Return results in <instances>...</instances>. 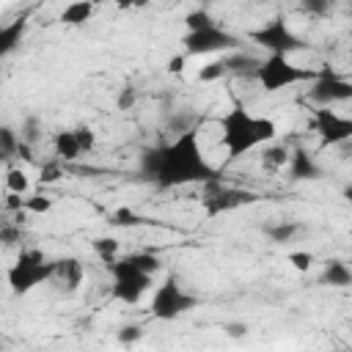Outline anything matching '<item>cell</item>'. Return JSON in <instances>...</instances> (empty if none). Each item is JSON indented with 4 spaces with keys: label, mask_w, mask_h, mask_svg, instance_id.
Returning <instances> with one entry per match:
<instances>
[{
    "label": "cell",
    "mask_w": 352,
    "mask_h": 352,
    "mask_svg": "<svg viewBox=\"0 0 352 352\" xmlns=\"http://www.w3.org/2000/svg\"><path fill=\"white\" fill-rule=\"evenodd\" d=\"M140 170L160 190H173L182 184H209L217 182L214 168L201 154L198 129L176 135L170 143L146 148L140 154Z\"/></svg>",
    "instance_id": "cell-1"
},
{
    "label": "cell",
    "mask_w": 352,
    "mask_h": 352,
    "mask_svg": "<svg viewBox=\"0 0 352 352\" xmlns=\"http://www.w3.org/2000/svg\"><path fill=\"white\" fill-rule=\"evenodd\" d=\"M220 132H223V135H220V143L226 146L228 160H236V157L253 151L256 146L275 140L278 126H275L272 118L253 116V113H248V107L234 104V107L220 118Z\"/></svg>",
    "instance_id": "cell-2"
},
{
    "label": "cell",
    "mask_w": 352,
    "mask_h": 352,
    "mask_svg": "<svg viewBox=\"0 0 352 352\" xmlns=\"http://www.w3.org/2000/svg\"><path fill=\"white\" fill-rule=\"evenodd\" d=\"M55 275V261L44 258L41 250L28 248L16 256V261L8 267V286L14 294H28L30 289H36L38 283L52 280Z\"/></svg>",
    "instance_id": "cell-3"
},
{
    "label": "cell",
    "mask_w": 352,
    "mask_h": 352,
    "mask_svg": "<svg viewBox=\"0 0 352 352\" xmlns=\"http://www.w3.org/2000/svg\"><path fill=\"white\" fill-rule=\"evenodd\" d=\"M148 308H151V316L154 319L170 322L176 316L198 308V297L190 294V292H184V286H182V280H179L176 272H168L165 280L154 289V297H151V305Z\"/></svg>",
    "instance_id": "cell-4"
},
{
    "label": "cell",
    "mask_w": 352,
    "mask_h": 352,
    "mask_svg": "<svg viewBox=\"0 0 352 352\" xmlns=\"http://www.w3.org/2000/svg\"><path fill=\"white\" fill-rule=\"evenodd\" d=\"M319 77V72L314 69H302L297 63H292L286 55H267L264 63L256 72V80L261 82V88L267 94H275L280 88L297 85V82H314Z\"/></svg>",
    "instance_id": "cell-5"
},
{
    "label": "cell",
    "mask_w": 352,
    "mask_h": 352,
    "mask_svg": "<svg viewBox=\"0 0 352 352\" xmlns=\"http://www.w3.org/2000/svg\"><path fill=\"white\" fill-rule=\"evenodd\" d=\"M248 38L256 41L258 47H264L270 55H286V58H289V52H300V50L308 47V44H305V41L286 25L283 16H275V19L264 22L261 28L250 30Z\"/></svg>",
    "instance_id": "cell-6"
},
{
    "label": "cell",
    "mask_w": 352,
    "mask_h": 352,
    "mask_svg": "<svg viewBox=\"0 0 352 352\" xmlns=\"http://www.w3.org/2000/svg\"><path fill=\"white\" fill-rule=\"evenodd\" d=\"M184 44V55H212V52H220V55H228V52H236L242 38L223 30L220 25L214 28H206V30H195V33H187L182 38Z\"/></svg>",
    "instance_id": "cell-7"
},
{
    "label": "cell",
    "mask_w": 352,
    "mask_h": 352,
    "mask_svg": "<svg viewBox=\"0 0 352 352\" xmlns=\"http://www.w3.org/2000/svg\"><path fill=\"white\" fill-rule=\"evenodd\" d=\"M308 99L319 107H330V104H338V102H349L352 99V80L346 77H338L333 74L330 69L319 72V77L311 82L308 88Z\"/></svg>",
    "instance_id": "cell-8"
},
{
    "label": "cell",
    "mask_w": 352,
    "mask_h": 352,
    "mask_svg": "<svg viewBox=\"0 0 352 352\" xmlns=\"http://www.w3.org/2000/svg\"><path fill=\"white\" fill-rule=\"evenodd\" d=\"M209 190V195L204 198V209L209 217H217L223 212H231V209H239V206H248V204H256L258 195L250 192V190H239V187H223L217 182H209L204 184Z\"/></svg>",
    "instance_id": "cell-9"
},
{
    "label": "cell",
    "mask_w": 352,
    "mask_h": 352,
    "mask_svg": "<svg viewBox=\"0 0 352 352\" xmlns=\"http://www.w3.org/2000/svg\"><path fill=\"white\" fill-rule=\"evenodd\" d=\"M314 129L319 135V143L322 148L327 146H341L346 140H352V118L346 116H338L336 110H327V107H319L316 116H314Z\"/></svg>",
    "instance_id": "cell-10"
},
{
    "label": "cell",
    "mask_w": 352,
    "mask_h": 352,
    "mask_svg": "<svg viewBox=\"0 0 352 352\" xmlns=\"http://www.w3.org/2000/svg\"><path fill=\"white\" fill-rule=\"evenodd\" d=\"M104 267L116 280V278H129V275H154V272L162 270V261L154 253L138 250V253H129V256H118L116 261H110Z\"/></svg>",
    "instance_id": "cell-11"
},
{
    "label": "cell",
    "mask_w": 352,
    "mask_h": 352,
    "mask_svg": "<svg viewBox=\"0 0 352 352\" xmlns=\"http://www.w3.org/2000/svg\"><path fill=\"white\" fill-rule=\"evenodd\" d=\"M82 278H85V267L80 258L74 256H63V258H55V275H52V283H58L60 292L72 294L82 286Z\"/></svg>",
    "instance_id": "cell-12"
},
{
    "label": "cell",
    "mask_w": 352,
    "mask_h": 352,
    "mask_svg": "<svg viewBox=\"0 0 352 352\" xmlns=\"http://www.w3.org/2000/svg\"><path fill=\"white\" fill-rule=\"evenodd\" d=\"M148 289H151V275L116 278V280H113V289H110V297L118 300V302L135 305V302H140V297H143Z\"/></svg>",
    "instance_id": "cell-13"
},
{
    "label": "cell",
    "mask_w": 352,
    "mask_h": 352,
    "mask_svg": "<svg viewBox=\"0 0 352 352\" xmlns=\"http://www.w3.org/2000/svg\"><path fill=\"white\" fill-rule=\"evenodd\" d=\"M319 176H322V168L316 165V160L305 148H294L292 160H289V179L292 182H311Z\"/></svg>",
    "instance_id": "cell-14"
},
{
    "label": "cell",
    "mask_w": 352,
    "mask_h": 352,
    "mask_svg": "<svg viewBox=\"0 0 352 352\" xmlns=\"http://www.w3.org/2000/svg\"><path fill=\"white\" fill-rule=\"evenodd\" d=\"M220 58H223L226 72H228V74H236V77H256L258 66L264 63V58H256V55L242 52V50L228 52V55H220Z\"/></svg>",
    "instance_id": "cell-15"
},
{
    "label": "cell",
    "mask_w": 352,
    "mask_h": 352,
    "mask_svg": "<svg viewBox=\"0 0 352 352\" xmlns=\"http://www.w3.org/2000/svg\"><path fill=\"white\" fill-rule=\"evenodd\" d=\"M52 148H55V160H60V162H74V160L82 157V146H80L74 129H60V132H55Z\"/></svg>",
    "instance_id": "cell-16"
},
{
    "label": "cell",
    "mask_w": 352,
    "mask_h": 352,
    "mask_svg": "<svg viewBox=\"0 0 352 352\" xmlns=\"http://www.w3.org/2000/svg\"><path fill=\"white\" fill-rule=\"evenodd\" d=\"M25 19H14V22H8V25H3L0 28V55L6 58V55H11L19 44H22V36H25Z\"/></svg>",
    "instance_id": "cell-17"
},
{
    "label": "cell",
    "mask_w": 352,
    "mask_h": 352,
    "mask_svg": "<svg viewBox=\"0 0 352 352\" xmlns=\"http://www.w3.org/2000/svg\"><path fill=\"white\" fill-rule=\"evenodd\" d=\"M289 160H292V151L280 143H272V146H264L261 151V168L267 173H275L280 168H289Z\"/></svg>",
    "instance_id": "cell-18"
},
{
    "label": "cell",
    "mask_w": 352,
    "mask_h": 352,
    "mask_svg": "<svg viewBox=\"0 0 352 352\" xmlns=\"http://www.w3.org/2000/svg\"><path fill=\"white\" fill-rule=\"evenodd\" d=\"M322 283H327V286H352V270L344 261L330 258L322 270Z\"/></svg>",
    "instance_id": "cell-19"
},
{
    "label": "cell",
    "mask_w": 352,
    "mask_h": 352,
    "mask_svg": "<svg viewBox=\"0 0 352 352\" xmlns=\"http://www.w3.org/2000/svg\"><path fill=\"white\" fill-rule=\"evenodd\" d=\"M300 231H302V226L294 223V220H280V223H270V226H264V234H267L275 245H286V242H292Z\"/></svg>",
    "instance_id": "cell-20"
},
{
    "label": "cell",
    "mask_w": 352,
    "mask_h": 352,
    "mask_svg": "<svg viewBox=\"0 0 352 352\" xmlns=\"http://www.w3.org/2000/svg\"><path fill=\"white\" fill-rule=\"evenodd\" d=\"M94 16V3H69L60 14V22L66 25H82Z\"/></svg>",
    "instance_id": "cell-21"
},
{
    "label": "cell",
    "mask_w": 352,
    "mask_h": 352,
    "mask_svg": "<svg viewBox=\"0 0 352 352\" xmlns=\"http://www.w3.org/2000/svg\"><path fill=\"white\" fill-rule=\"evenodd\" d=\"M91 248H94V253L104 264H110V261L118 258V239H113V236H94L91 239Z\"/></svg>",
    "instance_id": "cell-22"
},
{
    "label": "cell",
    "mask_w": 352,
    "mask_h": 352,
    "mask_svg": "<svg viewBox=\"0 0 352 352\" xmlns=\"http://www.w3.org/2000/svg\"><path fill=\"white\" fill-rule=\"evenodd\" d=\"M6 190L14 192V195H25L30 190V179L22 168H8L6 170Z\"/></svg>",
    "instance_id": "cell-23"
},
{
    "label": "cell",
    "mask_w": 352,
    "mask_h": 352,
    "mask_svg": "<svg viewBox=\"0 0 352 352\" xmlns=\"http://www.w3.org/2000/svg\"><path fill=\"white\" fill-rule=\"evenodd\" d=\"M184 22H187V33L206 30V28H214V25H217L214 16H212L206 8H195V11H190V14L184 16Z\"/></svg>",
    "instance_id": "cell-24"
},
{
    "label": "cell",
    "mask_w": 352,
    "mask_h": 352,
    "mask_svg": "<svg viewBox=\"0 0 352 352\" xmlns=\"http://www.w3.org/2000/svg\"><path fill=\"white\" fill-rule=\"evenodd\" d=\"M41 118L38 116H28L25 121H22V129H19V140L22 143H28V146H36L38 140H41Z\"/></svg>",
    "instance_id": "cell-25"
},
{
    "label": "cell",
    "mask_w": 352,
    "mask_h": 352,
    "mask_svg": "<svg viewBox=\"0 0 352 352\" xmlns=\"http://www.w3.org/2000/svg\"><path fill=\"white\" fill-rule=\"evenodd\" d=\"M19 138H16V132L11 129V126H3L0 129V154H3V160L8 162L11 157H16V151H19Z\"/></svg>",
    "instance_id": "cell-26"
},
{
    "label": "cell",
    "mask_w": 352,
    "mask_h": 352,
    "mask_svg": "<svg viewBox=\"0 0 352 352\" xmlns=\"http://www.w3.org/2000/svg\"><path fill=\"white\" fill-rule=\"evenodd\" d=\"M223 77H228V72L223 66V58H214V60H209L206 66L198 69V80L201 82H214V80H223Z\"/></svg>",
    "instance_id": "cell-27"
},
{
    "label": "cell",
    "mask_w": 352,
    "mask_h": 352,
    "mask_svg": "<svg viewBox=\"0 0 352 352\" xmlns=\"http://www.w3.org/2000/svg\"><path fill=\"white\" fill-rule=\"evenodd\" d=\"M107 223L110 226H140V223H146L143 217H138L132 209H126V206H121V209H116V212H110V217H107Z\"/></svg>",
    "instance_id": "cell-28"
},
{
    "label": "cell",
    "mask_w": 352,
    "mask_h": 352,
    "mask_svg": "<svg viewBox=\"0 0 352 352\" xmlns=\"http://www.w3.org/2000/svg\"><path fill=\"white\" fill-rule=\"evenodd\" d=\"M63 176V168H60V160H47L44 165H41V184H52V182H58Z\"/></svg>",
    "instance_id": "cell-29"
},
{
    "label": "cell",
    "mask_w": 352,
    "mask_h": 352,
    "mask_svg": "<svg viewBox=\"0 0 352 352\" xmlns=\"http://www.w3.org/2000/svg\"><path fill=\"white\" fill-rule=\"evenodd\" d=\"M50 209H52V198H47V195H30V198H25V212H30V214H44Z\"/></svg>",
    "instance_id": "cell-30"
},
{
    "label": "cell",
    "mask_w": 352,
    "mask_h": 352,
    "mask_svg": "<svg viewBox=\"0 0 352 352\" xmlns=\"http://www.w3.org/2000/svg\"><path fill=\"white\" fill-rule=\"evenodd\" d=\"M314 253H308V250H294V253H289V264L297 270V272H308L311 267H314Z\"/></svg>",
    "instance_id": "cell-31"
},
{
    "label": "cell",
    "mask_w": 352,
    "mask_h": 352,
    "mask_svg": "<svg viewBox=\"0 0 352 352\" xmlns=\"http://www.w3.org/2000/svg\"><path fill=\"white\" fill-rule=\"evenodd\" d=\"M0 239L6 245H14L22 239V226H14L11 220H3V228H0Z\"/></svg>",
    "instance_id": "cell-32"
},
{
    "label": "cell",
    "mask_w": 352,
    "mask_h": 352,
    "mask_svg": "<svg viewBox=\"0 0 352 352\" xmlns=\"http://www.w3.org/2000/svg\"><path fill=\"white\" fill-rule=\"evenodd\" d=\"M74 135H77V140H80V146H82V154H88V151L94 148V143H96L94 129H91V126H77Z\"/></svg>",
    "instance_id": "cell-33"
},
{
    "label": "cell",
    "mask_w": 352,
    "mask_h": 352,
    "mask_svg": "<svg viewBox=\"0 0 352 352\" xmlns=\"http://www.w3.org/2000/svg\"><path fill=\"white\" fill-rule=\"evenodd\" d=\"M140 336H143V327L140 324H124L118 330V341L121 344H135V341H140Z\"/></svg>",
    "instance_id": "cell-34"
},
{
    "label": "cell",
    "mask_w": 352,
    "mask_h": 352,
    "mask_svg": "<svg viewBox=\"0 0 352 352\" xmlns=\"http://www.w3.org/2000/svg\"><path fill=\"white\" fill-rule=\"evenodd\" d=\"M135 102H138V88L135 85H124L121 94H118V107L121 110H129Z\"/></svg>",
    "instance_id": "cell-35"
},
{
    "label": "cell",
    "mask_w": 352,
    "mask_h": 352,
    "mask_svg": "<svg viewBox=\"0 0 352 352\" xmlns=\"http://www.w3.org/2000/svg\"><path fill=\"white\" fill-rule=\"evenodd\" d=\"M302 11H305V14L324 16V14H330V3H322V0H308V3H302Z\"/></svg>",
    "instance_id": "cell-36"
},
{
    "label": "cell",
    "mask_w": 352,
    "mask_h": 352,
    "mask_svg": "<svg viewBox=\"0 0 352 352\" xmlns=\"http://www.w3.org/2000/svg\"><path fill=\"white\" fill-rule=\"evenodd\" d=\"M3 206H6V212H25V198H22V195L8 192V195H6V201H3Z\"/></svg>",
    "instance_id": "cell-37"
},
{
    "label": "cell",
    "mask_w": 352,
    "mask_h": 352,
    "mask_svg": "<svg viewBox=\"0 0 352 352\" xmlns=\"http://www.w3.org/2000/svg\"><path fill=\"white\" fill-rule=\"evenodd\" d=\"M226 336L228 338H245L248 336V324L245 322H228L226 324Z\"/></svg>",
    "instance_id": "cell-38"
},
{
    "label": "cell",
    "mask_w": 352,
    "mask_h": 352,
    "mask_svg": "<svg viewBox=\"0 0 352 352\" xmlns=\"http://www.w3.org/2000/svg\"><path fill=\"white\" fill-rule=\"evenodd\" d=\"M184 60H187L184 52H182V55H173V58H168V66H165V69H168L170 74H179V72H184Z\"/></svg>",
    "instance_id": "cell-39"
},
{
    "label": "cell",
    "mask_w": 352,
    "mask_h": 352,
    "mask_svg": "<svg viewBox=\"0 0 352 352\" xmlns=\"http://www.w3.org/2000/svg\"><path fill=\"white\" fill-rule=\"evenodd\" d=\"M16 157H19V160H28V162H33V146H28V143H19V151H16Z\"/></svg>",
    "instance_id": "cell-40"
},
{
    "label": "cell",
    "mask_w": 352,
    "mask_h": 352,
    "mask_svg": "<svg viewBox=\"0 0 352 352\" xmlns=\"http://www.w3.org/2000/svg\"><path fill=\"white\" fill-rule=\"evenodd\" d=\"M338 157L341 160H352V140H346V143L338 146Z\"/></svg>",
    "instance_id": "cell-41"
},
{
    "label": "cell",
    "mask_w": 352,
    "mask_h": 352,
    "mask_svg": "<svg viewBox=\"0 0 352 352\" xmlns=\"http://www.w3.org/2000/svg\"><path fill=\"white\" fill-rule=\"evenodd\" d=\"M344 198H346V204L352 206V182H349V184L344 187Z\"/></svg>",
    "instance_id": "cell-42"
}]
</instances>
